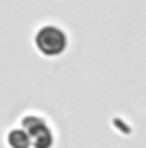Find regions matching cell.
I'll return each mask as SVG.
<instances>
[{"mask_svg":"<svg viewBox=\"0 0 146 148\" xmlns=\"http://www.w3.org/2000/svg\"><path fill=\"white\" fill-rule=\"evenodd\" d=\"M19 127L28 133L32 148H53V144H55L53 129H51V125L47 123V119L42 114H34V112L23 114Z\"/></svg>","mask_w":146,"mask_h":148,"instance_id":"cell-2","label":"cell"},{"mask_svg":"<svg viewBox=\"0 0 146 148\" xmlns=\"http://www.w3.org/2000/svg\"><path fill=\"white\" fill-rule=\"evenodd\" d=\"M6 144H9V148H32L28 133L21 127H13L6 131Z\"/></svg>","mask_w":146,"mask_h":148,"instance_id":"cell-3","label":"cell"},{"mask_svg":"<svg viewBox=\"0 0 146 148\" xmlns=\"http://www.w3.org/2000/svg\"><path fill=\"white\" fill-rule=\"evenodd\" d=\"M34 49L38 55L47 57V59H55L62 57L70 47V36L62 25L57 23H42L38 25L34 36H32Z\"/></svg>","mask_w":146,"mask_h":148,"instance_id":"cell-1","label":"cell"}]
</instances>
